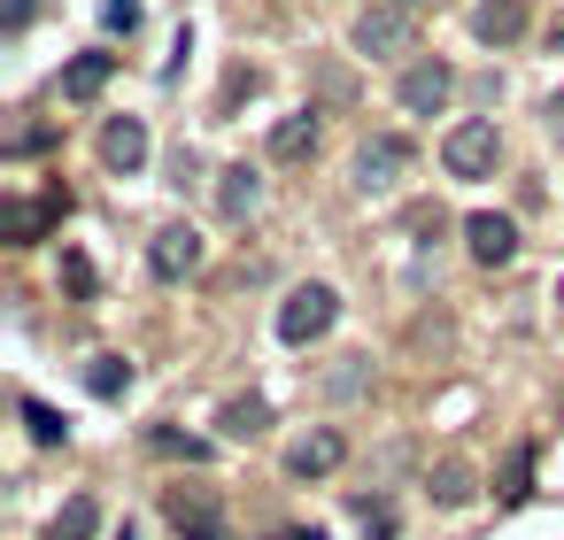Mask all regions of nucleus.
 I'll use <instances>...</instances> for the list:
<instances>
[{
  "label": "nucleus",
  "instance_id": "f257e3e1",
  "mask_svg": "<svg viewBox=\"0 0 564 540\" xmlns=\"http://www.w3.org/2000/svg\"><path fill=\"white\" fill-rule=\"evenodd\" d=\"M495 163H502V132L487 117L448 124V140H441V170L448 178H495Z\"/></svg>",
  "mask_w": 564,
  "mask_h": 540
},
{
  "label": "nucleus",
  "instance_id": "f03ea898",
  "mask_svg": "<svg viewBox=\"0 0 564 540\" xmlns=\"http://www.w3.org/2000/svg\"><path fill=\"white\" fill-rule=\"evenodd\" d=\"M333 317H340V294H333V286H294V294L279 301V340H286V348H310V340L333 332Z\"/></svg>",
  "mask_w": 564,
  "mask_h": 540
},
{
  "label": "nucleus",
  "instance_id": "7ed1b4c3",
  "mask_svg": "<svg viewBox=\"0 0 564 540\" xmlns=\"http://www.w3.org/2000/svg\"><path fill=\"white\" fill-rule=\"evenodd\" d=\"M163 517H171L178 540H217V532H225V502H217L209 486H171V494H163Z\"/></svg>",
  "mask_w": 564,
  "mask_h": 540
},
{
  "label": "nucleus",
  "instance_id": "20e7f679",
  "mask_svg": "<svg viewBox=\"0 0 564 540\" xmlns=\"http://www.w3.org/2000/svg\"><path fill=\"white\" fill-rule=\"evenodd\" d=\"M402 170H410V140H402V132H371V140L356 147V186H364V194L402 186Z\"/></svg>",
  "mask_w": 564,
  "mask_h": 540
},
{
  "label": "nucleus",
  "instance_id": "39448f33",
  "mask_svg": "<svg viewBox=\"0 0 564 540\" xmlns=\"http://www.w3.org/2000/svg\"><path fill=\"white\" fill-rule=\"evenodd\" d=\"M148 271H155L163 286L194 278V271H202V232H194V224H163V232L148 240Z\"/></svg>",
  "mask_w": 564,
  "mask_h": 540
},
{
  "label": "nucleus",
  "instance_id": "423d86ee",
  "mask_svg": "<svg viewBox=\"0 0 564 540\" xmlns=\"http://www.w3.org/2000/svg\"><path fill=\"white\" fill-rule=\"evenodd\" d=\"M394 93H402V109H410V117H441V109H448V93H456V70L425 55V63H410V70H402V86H394Z\"/></svg>",
  "mask_w": 564,
  "mask_h": 540
},
{
  "label": "nucleus",
  "instance_id": "0eeeda50",
  "mask_svg": "<svg viewBox=\"0 0 564 540\" xmlns=\"http://www.w3.org/2000/svg\"><path fill=\"white\" fill-rule=\"evenodd\" d=\"M70 217V194H40V201H9V209H0V240H9V247H32L47 224H63Z\"/></svg>",
  "mask_w": 564,
  "mask_h": 540
},
{
  "label": "nucleus",
  "instance_id": "6e6552de",
  "mask_svg": "<svg viewBox=\"0 0 564 540\" xmlns=\"http://www.w3.org/2000/svg\"><path fill=\"white\" fill-rule=\"evenodd\" d=\"M340 455H348V440L333 425H317V432H302L286 448V478H325V471H340Z\"/></svg>",
  "mask_w": 564,
  "mask_h": 540
},
{
  "label": "nucleus",
  "instance_id": "1a4fd4ad",
  "mask_svg": "<svg viewBox=\"0 0 564 540\" xmlns=\"http://www.w3.org/2000/svg\"><path fill=\"white\" fill-rule=\"evenodd\" d=\"M410 47V9H371V16H356V55H402Z\"/></svg>",
  "mask_w": 564,
  "mask_h": 540
},
{
  "label": "nucleus",
  "instance_id": "9d476101",
  "mask_svg": "<svg viewBox=\"0 0 564 540\" xmlns=\"http://www.w3.org/2000/svg\"><path fill=\"white\" fill-rule=\"evenodd\" d=\"M109 78H117V55H101V47H94V55H70V63L55 70V101H94Z\"/></svg>",
  "mask_w": 564,
  "mask_h": 540
},
{
  "label": "nucleus",
  "instance_id": "9b49d317",
  "mask_svg": "<svg viewBox=\"0 0 564 540\" xmlns=\"http://www.w3.org/2000/svg\"><path fill=\"white\" fill-rule=\"evenodd\" d=\"M464 240H471V263H487V271H502L510 255H518V224L510 217H464Z\"/></svg>",
  "mask_w": 564,
  "mask_h": 540
},
{
  "label": "nucleus",
  "instance_id": "f8f14e48",
  "mask_svg": "<svg viewBox=\"0 0 564 540\" xmlns=\"http://www.w3.org/2000/svg\"><path fill=\"white\" fill-rule=\"evenodd\" d=\"M101 163H109L117 178H132V170L148 163V124H140V117H109V132H101Z\"/></svg>",
  "mask_w": 564,
  "mask_h": 540
},
{
  "label": "nucleus",
  "instance_id": "ddd939ff",
  "mask_svg": "<svg viewBox=\"0 0 564 540\" xmlns=\"http://www.w3.org/2000/svg\"><path fill=\"white\" fill-rule=\"evenodd\" d=\"M525 32V0H479V9H471V40L479 47H510Z\"/></svg>",
  "mask_w": 564,
  "mask_h": 540
},
{
  "label": "nucleus",
  "instance_id": "4468645a",
  "mask_svg": "<svg viewBox=\"0 0 564 540\" xmlns=\"http://www.w3.org/2000/svg\"><path fill=\"white\" fill-rule=\"evenodd\" d=\"M302 155H317V109H294L271 124V163H302Z\"/></svg>",
  "mask_w": 564,
  "mask_h": 540
},
{
  "label": "nucleus",
  "instance_id": "2eb2a0df",
  "mask_svg": "<svg viewBox=\"0 0 564 540\" xmlns=\"http://www.w3.org/2000/svg\"><path fill=\"white\" fill-rule=\"evenodd\" d=\"M217 209H225V224H248L256 209H263V178L240 163V170H225V186H217Z\"/></svg>",
  "mask_w": 564,
  "mask_h": 540
},
{
  "label": "nucleus",
  "instance_id": "dca6fc26",
  "mask_svg": "<svg viewBox=\"0 0 564 540\" xmlns=\"http://www.w3.org/2000/svg\"><path fill=\"white\" fill-rule=\"evenodd\" d=\"M94 532H101V502L94 494H70L55 509V525H47V540H94Z\"/></svg>",
  "mask_w": 564,
  "mask_h": 540
},
{
  "label": "nucleus",
  "instance_id": "f3484780",
  "mask_svg": "<svg viewBox=\"0 0 564 540\" xmlns=\"http://www.w3.org/2000/svg\"><path fill=\"white\" fill-rule=\"evenodd\" d=\"M217 425H225V440H256V432L271 425V409L248 394V401H225V409H217Z\"/></svg>",
  "mask_w": 564,
  "mask_h": 540
},
{
  "label": "nucleus",
  "instance_id": "a211bd4d",
  "mask_svg": "<svg viewBox=\"0 0 564 540\" xmlns=\"http://www.w3.org/2000/svg\"><path fill=\"white\" fill-rule=\"evenodd\" d=\"M24 432H32L40 448H63V440H70V425H63V409H47L40 394H24Z\"/></svg>",
  "mask_w": 564,
  "mask_h": 540
},
{
  "label": "nucleus",
  "instance_id": "6ab92c4d",
  "mask_svg": "<svg viewBox=\"0 0 564 540\" xmlns=\"http://www.w3.org/2000/svg\"><path fill=\"white\" fill-rule=\"evenodd\" d=\"M86 386H94L101 401H117V394L132 386V363H124V355H94V363H86Z\"/></svg>",
  "mask_w": 564,
  "mask_h": 540
},
{
  "label": "nucleus",
  "instance_id": "aec40b11",
  "mask_svg": "<svg viewBox=\"0 0 564 540\" xmlns=\"http://www.w3.org/2000/svg\"><path fill=\"white\" fill-rule=\"evenodd\" d=\"M425 494H433L441 509H456V502H471V471H464V463H433V478H425Z\"/></svg>",
  "mask_w": 564,
  "mask_h": 540
},
{
  "label": "nucleus",
  "instance_id": "412c9836",
  "mask_svg": "<svg viewBox=\"0 0 564 540\" xmlns=\"http://www.w3.org/2000/svg\"><path fill=\"white\" fill-rule=\"evenodd\" d=\"M348 517H356L371 540H394V509H387L379 494H348Z\"/></svg>",
  "mask_w": 564,
  "mask_h": 540
},
{
  "label": "nucleus",
  "instance_id": "4be33fe9",
  "mask_svg": "<svg viewBox=\"0 0 564 540\" xmlns=\"http://www.w3.org/2000/svg\"><path fill=\"white\" fill-rule=\"evenodd\" d=\"M148 448H163V455H186V463H209V440H194V432H171V425H155V432H148Z\"/></svg>",
  "mask_w": 564,
  "mask_h": 540
},
{
  "label": "nucleus",
  "instance_id": "5701e85b",
  "mask_svg": "<svg viewBox=\"0 0 564 540\" xmlns=\"http://www.w3.org/2000/svg\"><path fill=\"white\" fill-rule=\"evenodd\" d=\"M525 478H533V448L518 440V448L502 455V502H525Z\"/></svg>",
  "mask_w": 564,
  "mask_h": 540
},
{
  "label": "nucleus",
  "instance_id": "b1692460",
  "mask_svg": "<svg viewBox=\"0 0 564 540\" xmlns=\"http://www.w3.org/2000/svg\"><path fill=\"white\" fill-rule=\"evenodd\" d=\"M63 286H70V294H78V301H94V294H101V278H94V263H86V255H78V247H70V255H63Z\"/></svg>",
  "mask_w": 564,
  "mask_h": 540
},
{
  "label": "nucleus",
  "instance_id": "393cba45",
  "mask_svg": "<svg viewBox=\"0 0 564 540\" xmlns=\"http://www.w3.org/2000/svg\"><path fill=\"white\" fill-rule=\"evenodd\" d=\"M325 386H333V394H364V386H371V363H364V355H340V371H333Z\"/></svg>",
  "mask_w": 564,
  "mask_h": 540
},
{
  "label": "nucleus",
  "instance_id": "a878e982",
  "mask_svg": "<svg viewBox=\"0 0 564 540\" xmlns=\"http://www.w3.org/2000/svg\"><path fill=\"white\" fill-rule=\"evenodd\" d=\"M47 140H55L47 124H17V132H9V163H24V155H40Z\"/></svg>",
  "mask_w": 564,
  "mask_h": 540
},
{
  "label": "nucleus",
  "instance_id": "bb28decb",
  "mask_svg": "<svg viewBox=\"0 0 564 540\" xmlns=\"http://www.w3.org/2000/svg\"><path fill=\"white\" fill-rule=\"evenodd\" d=\"M101 24L132 40V32H140V0H101Z\"/></svg>",
  "mask_w": 564,
  "mask_h": 540
},
{
  "label": "nucleus",
  "instance_id": "cd10ccee",
  "mask_svg": "<svg viewBox=\"0 0 564 540\" xmlns=\"http://www.w3.org/2000/svg\"><path fill=\"white\" fill-rule=\"evenodd\" d=\"M32 24V0H9V32H24Z\"/></svg>",
  "mask_w": 564,
  "mask_h": 540
},
{
  "label": "nucleus",
  "instance_id": "c85d7f7f",
  "mask_svg": "<svg viewBox=\"0 0 564 540\" xmlns=\"http://www.w3.org/2000/svg\"><path fill=\"white\" fill-rule=\"evenodd\" d=\"M549 132L564 140V93H549Z\"/></svg>",
  "mask_w": 564,
  "mask_h": 540
},
{
  "label": "nucleus",
  "instance_id": "c756f323",
  "mask_svg": "<svg viewBox=\"0 0 564 540\" xmlns=\"http://www.w3.org/2000/svg\"><path fill=\"white\" fill-rule=\"evenodd\" d=\"M549 47H556V55H564V16H556V24H549Z\"/></svg>",
  "mask_w": 564,
  "mask_h": 540
},
{
  "label": "nucleus",
  "instance_id": "7c9ffc66",
  "mask_svg": "<svg viewBox=\"0 0 564 540\" xmlns=\"http://www.w3.org/2000/svg\"><path fill=\"white\" fill-rule=\"evenodd\" d=\"M279 540H325V532H279Z\"/></svg>",
  "mask_w": 564,
  "mask_h": 540
},
{
  "label": "nucleus",
  "instance_id": "2f4dec72",
  "mask_svg": "<svg viewBox=\"0 0 564 540\" xmlns=\"http://www.w3.org/2000/svg\"><path fill=\"white\" fill-rule=\"evenodd\" d=\"M394 9H425V0H394Z\"/></svg>",
  "mask_w": 564,
  "mask_h": 540
},
{
  "label": "nucleus",
  "instance_id": "473e14b6",
  "mask_svg": "<svg viewBox=\"0 0 564 540\" xmlns=\"http://www.w3.org/2000/svg\"><path fill=\"white\" fill-rule=\"evenodd\" d=\"M124 540H132V532H124Z\"/></svg>",
  "mask_w": 564,
  "mask_h": 540
}]
</instances>
